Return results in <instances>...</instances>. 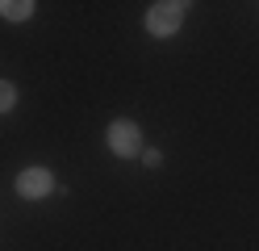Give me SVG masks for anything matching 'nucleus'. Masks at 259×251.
<instances>
[{"instance_id":"nucleus-5","label":"nucleus","mask_w":259,"mask_h":251,"mask_svg":"<svg viewBox=\"0 0 259 251\" xmlns=\"http://www.w3.org/2000/svg\"><path fill=\"white\" fill-rule=\"evenodd\" d=\"M13 105H17V88H13L9 80H0V113H9Z\"/></svg>"},{"instance_id":"nucleus-2","label":"nucleus","mask_w":259,"mask_h":251,"mask_svg":"<svg viewBox=\"0 0 259 251\" xmlns=\"http://www.w3.org/2000/svg\"><path fill=\"white\" fill-rule=\"evenodd\" d=\"M51 189H55V176L46 172V167H25V172L17 176V193L25 201H38V197H46Z\"/></svg>"},{"instance_id":"nucleus-3","label":"nucleus","mask_w":259,"mask_h":251,"mask_svg":"<svg viewBox=\"0 0 259 251\" xmlns=\"http://www.w3.org/2000/svg\"><path fill=\"white\" fill-rule=\"evenodd\" d=\"M138 142H142V134L134 122H113L109 126V147H113V155H138Z\"/></svg>"},{"instance_id":"nucleus-1","label":"nucleus","mask_w":259,"mask_h":251,"mask_svg":"<svg viewBox=\"0 0 259 251\" xmlns=\"http://www.w3.org/2000/svg\"><path fill=\"white\" fill-rule=\"evenodd\" d=\"M184 9L188 5H180V0H171V5H151L147 9V29L155 38H171V33L180 29V21H184Z\"/></svg>"},{"instance_id":"nucleus-4","label":"nucleus","mask_w":259,"mask_h":251,"mask_svg":"<svg viewBox=\"0 0 259 251\" xmlns=\"http://www.w3.org/2000/svg\"><path fill=\"white\" fill-rule=\"evenodd\" d=\"M0 17H9V21H29V17H34V5H29V0H0Z\"/></svg>"},{"instance_id":"nucleus-6","label":"nucleus","mask_w":259,"mask_h":251,"mask_svg":"<svg viewBox=\"0 0 259 251\" xmlns=\"http://www.w3.org/2000/svg\"><path fill=\"white\" fill-rule=\"evenodd\" d=\"M142 163H147V167H159V163H163V155H159V151H142Z\"/></svg>"}]
</instances>
